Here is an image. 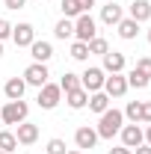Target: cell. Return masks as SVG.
<instances>
[{
  "label": "cell",
  "mask_w": 151,
  "mask_h": 154,
  "mask_svg": "<svg viewBox=\"0 0 151 154\" xmlns=\"http://www.w3.org/2000/svg\"><path fill=\"white\" fill-rule=\"evenodd\" d=\"M122 125H125V113L122 110H116V107H110V110H104L101 113V122H98V136L101 139H113L119 131H122Z\"/></svg>",
  "instance_id": "6da1fadb"
},
{
  "label": "cell",
  "mask_w": 151,
  "mask_h": 154,
  "mask_svg": "<svg viewBox=\"0 0 151 154\" xmlns=\"http://www.w3.org/2000/svg\"><path fill=\"white\" fill-rule=\"evenodd\" d=\"M27 113H30V107H27L24 98L21 101H6V107H0V122L3 125H21V122H27Z\"/></svg>",
  "instance_id": "7a4b0ae2"
},
{
  "label": "cell",
  "mask_w": 151,
  "mask_h": 154,
  "mask_svg": "<svg viewBox=\"0 0 151 154\" xmlns=\"http://www.w3.org/2000/svg\"><path fill=\"white\" fill-rule=\"evenodd\" d=\"M74 36H77V42H92L98 36V24H95V18L89 12H83V15L74 18Z\"/></svg>",
  "instance_id": "3957f363"
},
{
  "label": "cell",
  "mask_w": 151,
  "mask_h": 154,
  "mask_svg": "<svg viewBox=\"0 0 151 154\" xmlns=\"http://www.w3.org/2000/svg\"><path fill=\"white\" fill-rule=\"evenodd\" d=\"M36 101H39L42 110H54L59 101H62V89H59V83H51V80H48V83L39 89V98H36Z\"/></svg>",
  "instance_id": "277c9868"
},
{
  "label": "cell",
  "mask_w": 151,
  "mask_h": 154,
  "mask_svg": "<svg viewBox=\"0 0 151 154\" xmlns=\"http://www.w3.org/2000/svg\"><path fill=\"white\" fill-rule=\"evenodd\" d=\"M48 77H51V71H48V62H30L27 68H24V83L27 86H45L48 83Z\"/></svg>",
  "instance_id": "5b68a950"
},
{
  "label": "cell",
  "mask_w": 151,
  "mask_h": 154,
  "mask_svg": "<svg viewBox=\"0 0 151 154\" xmlns=\"http://www.w3.org/2000/svg\"><path fill=\"white\" fill-rule=\"evenodd\" d=\"M119 136H122V145L125 148H139L142 142H145V131L139 128V125H122V131H119Z\"/></svg>",
  "instance_id": "8992f818"
},
{
  "label": "cell",
  "mask_w": 151,
  "mask_h": 154,
  "mask_svg": "<svg viewBox=\"0 0 151 154\" xmlns=\"http://www.w3.org/2000/svg\"><path fill=\"white\" fill-rule=\"evenodd\" d=\"M104 80H107V77H104V68H86V71L80 74V86L92 95V92H101V89H104Z\"/></svg>",
  "instance_id": "52a82bcc"
},
{
  "label": "cell",
  "mask_w": 151,
  "mask_h": 154,
  "mask_svg": "<svg viewBox=\"0 0 151 154\" xmlns=\"http://www.w3.org/2000/svg\"><path fill=\"white\" fill-rule=\"evenodd\" d=\"M104 92H107L110 101L125 95V92H128V77H125V71H122V74H110V77H107V80H104Z\"/></svg>",
  "instance_id": "ba28073f"
},
{
  "label": "cell",
  "mask_w": 151,
  "mask_h": 154,
  "mask_svg": "<svg viewBox=\"0 0 151 154\" xmlns=\"http://www.w3.org/2000/svg\"><path fill=\"white\" fill-rule=\"evenodd\" d=\"M12 42H15L18 48H30V45L36 42L33 24H15V27H12Z\"/></svg>",
  "instance_id": "9c48e42d"
},
{
  "label": "cell",
  "mask_w": 151,
  "mask_h": 154,
  "mask_svg": "<svg viewBox=\"0 0 151 154\" xmlns=\"http://www.w3.org/2000/svg\"><path fill=\"white\" fill-rule=\"evenodd\" d=\"M98 139H101V136H98L95 128H77V131H74V145L80 148V151L95 148V145H98Z\"/></svg>",
  "instance_id": "30bf717a"
},
{
  "label": "cell",
  "mask_w": 151,
  "mask_h": 154,
  "mask_svg": "<svg viewBox=\"0 0 151 154\" xmlns=\"http://www.w3.org/2000/svg\"><path fill=\"white\" fill-rule=\"evenodd\" d=\"M125 65H128L125 54H119V51H107L104 54V74H122Z\"/></svg>",
  "instance_id": "8fae6325"
},
{
  "label": "cell",
  "mask_w": 151,
  "mask_h": 154,
  "mask_svg": "<svg viewBox=\"0 0 151 154\" xmlns=\"http://www.w3.org/2000/svg\"><path fill=\"white\" fill-rule=\"evenodd\" d=\"M15 136H18V145H33L39 139V125H33V122H21L18 131H15Z\"/></svg>",
  "instance_id": "7c38bea8"
},
{
  "label": "cell",
  "mask_w": 151,
  "mask_h": 154,
  "mask_svg": "<svg viewBox=\"0 0 151 154\" xmlns=\"http://www.w3.org/2000/svg\"><path fill=\"white\" fill-rule=\"evenodd\" d=\"M30 57H33V62H48V59L54 57V45L51 42H33L30 45Z\"/></svg>",
  "instance_id": "4fadbf2b"
},
{
  "label": "cell",
  "mask_w": 151,
  "mask_h": 154,
  "mask_svg": "<svg viewBox=\"0 0 151 154\" xmlns=\"http://www.w3.org/2000/svg\"><path fill=\"white\" fill-rule=\"evenodd\" d=\"M3 92L9 101H21L24 92H27V83H24V77H9L6 80V86H3Z\"/></svg>",
  "instance_id": "5bb4252c"
},
{
  "label": "cell",
  "mask_w": 151,
  "mask_h": 154,
  "mask_svg": "<svg viewBox=\"0 0 151 154\" xmlns=\"http://www.w3.org/2000/svg\"><path fill=\"white\" fill-rule=\"evenodd\" d=\"M122 18H125V12H122V6H119V3H113V0H110L107 6H101V21H104L107 27H116Z\"/></svg>",
  "instance_id": "9a60e30c"
},
{
  "label": "cell",
  "mask_w": 151,
  "mask_h": 154,
  "mask_svg": "<svg viewBox=\"0 0 151 154\" xmlns=\"http://www.w3.org/2000/svg\"><path fill=\"white\" fill-rule=\"evenodd\" d=\"M116 30H119V36L125 38V42H131V38L139 36V21H133V18H122L119 24H116Z\"/></svg>",
  "instance_id": "2e32d148"
},
{
  "label": "cell",
  "mask_w": 151,
  "mask_h": 154,
  "mask_svg": "<svg viewBox=\"0 0 151 154\" xmlns=\"http://www.w3.org/2000/svg\"><path fill=\"white\" fill-rule=\"evenodd\" d=\"M86 107H89V110H92V113H104V110H110V98H107V92H104V89H101V92H92V95H89V101H86Z\"/></svg>",
  "instance_id": "e0dca14e"
},
{
  "label": "cell",
  "mask_w": 151,
  "mask_h": 154,
  "mask_svg": "<svg viewBox=\"0 0 151 154\" xmlns=\"http://www.w3.org/2000/svg\"><path fill=\"white\" fill-rule=\"evenodd\" d=\"M65 101H68L71 110H83L86 101H89V92H86L83 86H80V89H71V92H65Z\"/></svg>",
  "instance_id": "ac0fdd59"
},
{
  "label": "cell",
  "mask_w": 151,
  "mask_h": 154,
  "mask_svg": "<svg viewBox=\"0 0 151 154\" xmlns=\"http://www.w3.org/2000/svg\"><path fill=\"white\" fill-rule=\"evenodd\" d=\"M131 18L139 21V24L148 21L151 18V3H148V0H133V3H131Z\"/></svg>",
  "instance_id": "d6986e66"
},
{
  "label": "cell",
  "mask_w": 151,
  "mask_h": 154,
  "mask_svg": "<svg viewBox=\"0 0 151 154\" xmlns=\"http://www.w3.org/2000/svg\"><path fill=\"white\" fill-rule=\"evenodd\" d=\"M54 36H57V38H71V36H74V21H71V18L57 21V27H54Z\"/></svg>",
  "instance_id": "ffe728a7"
},
{
  "label": "cell",
  "mask_w": 151,
  "mask_h": 154,
  "mask_svg": "<svg viewBox=\"0 0 151 154\" xmlns=\"http://www.w3.org/2000/svg\"><path fill=\"white\" fill-rule=\"evenodd\" d=\"M125 77H128V89H145V86L151 83L148 77H145V74H139L136 68H131V71H128Z\"/></svg>",
  "instance_id": "44dd1931"
},
{
  "label": "cell",
  "mask_w": 151,
  "mask_h": 154,
  "mask_svg": "<svg viewBox=\"0 0 151 154\" xmlns=\"http://www.w3.org/2000/svg\"><path fill=\"white\" fill-rule=\"evenodd\" d=\"M15 148H18V136L12 134V131H0V151L12 154Z\"/></svg>",
  "instance_id": "7402d4cb"
},
{
  "label": "cell",
  "mask_w": 151,
  "mask_h": 154,
  "mask_svg": "<svg viewBox=\"0 0 151 154\" xmlns=\"http://www.w3.org/2000/svg\"><path fill=\"white\" fill-rule=\"evenodd\" d=\"M139 110H142V101H128V107L122 110L125 119L131 122V125H139Z\"/></svg>",
  "instance_id": "603a6c76"
},
{
  "label": "cell",
  "mask_w": 151,
  "mask_h": 154,
  "mask_svg": "<svg viewBox=\"0 0 151 154\" xmlns=\"http://www.w3.org/2000/svg\"><path fill=\"white\" fill-rule=\"evenodd\" d=\"M86 45H89V57H104V54H107V51H110V45H107V38H101V36H95L92 42H86Z\"/></svg>",
  "instance_id": "cb8c5ba5"
},
{
  "label": "cell",
  "mask_w": 151,
  "mask_h": 154,
  "mask_svg": "<svg viewBox=\"0 0 151 154\" xmlns=\"http://www.w3.org/2000/svg\"><path fill=\"white\" fill-rule=\"evenodd\" d=\"M59 9H62V18H71V21H74L77 15H83L80 6H77V0H59Z\"/></svg>",
  "instance_id": "d4e9b609"
},
{
  "label": "cell",
  "mask_w": 151,
  "mask_h": 154,
  "mask_svg": "<svg viewBox=\"0 0 151 154\" xmlns=\"http://www.w3.org/2000/svg\"><path fill=\"white\" fill-rule=\"evenodd\" d=\"M59 89H62V92L80 89V74H71V71H65V74H62V80H59Z\"/></svg>",
  "instance_id": "484cf974"
},
{
  "label": "cell",
  "mask_w": 151,
  "mask_h": 154,
  "mask_svg": "<svg viewBox=\"0 0 151 154\" xmlns=\"http://www.w3.org/2000/svg\"><path fill=\"white\" fill-rule=\"evenodd\" d=\"M71 59H80V62L89 59V45H86V42H74V45H71Z\"/></svg>",
  "instance_id": "4316f807"
},
{
  "label": "cell",
  "mask_w": 151,
  "mask_h": 154,
  "mask_svg": "<svg viewBox=\"0 0 151 154\" xmlns=\"http://www.w3.org/2000/svg\"><path fill=\"white\" fill-rule=\"evenodd\" d=\"M68 148H65V139H59V136H54L51 142H48V151L45 154H65Z\"/></svg>",
  "instance_id": "83f0119b"
},
{
  "label": "cell",
  "mask_w": 151,
  "mask_h": 154,
  "mask_svg": "<svg viewBox=\"0 0 151 154\" xmlns=\"http://www.w3.org/2000/svg\"><path fill=\"white\" fill-rule=\"evenodd\" d=\"M133 68H136L139 74H145V77L151 80V57H142V59H136V65H133Z\"/></svg>",
  "instance_id": "f1b7e54d"
},
{
  "label": "cell",
  "mask_w": 151,
  "mask_h": 154,
  "mask_svg": "<svg viewBox=\"0 0 151 154\" xmlns=\"http://www.w3.org/2000/svg\"><path fill=\"white\" fill-rule=\"evenodd\" d=\"M12 27H15V24H9L6 18H0V42H6V38H12Z\"/></svg>",
  "instance_id": "f546056e"
},
{
  "label": "cell",
  "mask_w": 151,
  "mask_h": 154,
  "mask_svg": "<svg viewBox=\"0 0 151 154\" xmlns=\"http://www.w3.org/2000/svg\"><path fill=\"white\" fill-rule=\"evenodd\" d=\"M139 122L151 125V101H142V110H139Z\"/></svg>",
  "instance_id": "4dcf8cb0"
},
{
  "label": "cell",
  "mask_w": 151,
  "mask_h": 154,
  "mask_svg": "<svg viewBox=\"0 0 151 154\" xmlns=\"http://www.w3.org/2000/svg\"><path fill=\"white\" fill-rule=\"evenodd\" d=\"M24 3H27V0H3L6 9H24Z\"/></svg>",
  "instance_id": "1f68e13d"
},
{
  "label": "cell",
  "mask_w": 151,
  "mask_h": 154,
  "mask_svg": "<svg viewBox=\"0 0 151 154\" xmlns=\"http://www.w3.org/2000/svg\"><path fill=\"white\" fill-rule=\"evenodd\" d=\"M77 6H80V12H89L95 6V0H77Z\"/></svg>",
  "instance_id": "d6a6232c"
},
{
  "label": "cell",
  "mask_w": 151,
  "mask_h": 154,
  "mask_svg": "<svg viewBox=\"0 0 151 154\" xmlns=\"http://www.w3.org/2000/svg\"><path fill=\"white\" fill-rule=\"evenodd\" d=\"M110 154H133V151L125 148V145H116V148H110Z\"/></svg>",
  "instance_id": "836d02e7"
},
{
  "label": "cell",
  "mask_w": 151,
  "mask_h": 154,
  "mask_svg": "<svg viewBox=\"0 0 151 154\" xmlns=\"http://www.w3.org/2000/svg\"><path fill=\"white\" fill-rule=\"evenodd\" d=\"M133 154H151V145H145V142H142L139 148H133Z\"/></svg>",
  "instance_id": "e575fe53"
},
{
  "label": "cell",
  "mask_w": 151,
  "mask_h": 154,
  "mask_svg": "<svg viewBox=\"0 0 151 154\" xmlns=\"http://www.w3.org/2000/svg\"><path fill=\"white\" fill-rule=\"evenodd\" d=\"M145 145H151V125L145 128Z\"/></svg>",
  "instance_id": "d590c367"
},
{
  "label": "cell",
  "mask_w": 151,
  "mask_h": 154,
  "mask_svg": "<svg viewBox=\"0 0 151 154\" xmlns=\"http://www.w3.org/2000/svg\"><path fill=\"white\" fill-rule=\"evenodd\" d=\"M65 154H83V151H80V148H74V151H65Z\"/></svg>",
  "instance_id": "8d00e7d4"
},
{
  "label": "cell",
  "mask_w": 151,
  "mask_h": 154,
  "mask_svg": "<svg viewBox=\"0 0 151 154\" xmlns=\"http://www.w3.org/2000/svg\"><path fill=\"white\" fill-rule=\"evenodd\" d=\"M0 57H3V42H0Z\"/></svg>",
  "instance_id": "74e56055"
},
{
  "label": "cell",
  "mask_w": 151,
  "mask_h": 154,
  "mask_svg": "<svg viewBox=\"0 0 151 154\" xmlns=\"http://www.w3.org/2000/svg\"><path fill=\"white\" fill-rule=\"evenodd\" d=\"M148 42H151V30H148Z\"/></svg>",
  "instance_id": "f35d334b"
},
{
  "label": "cell",
  "mask_w": 151,
  "mask_h": 154,
  "mask_svg": "<svg viewBox=\"0 0 151 154\" xmlns=\"http://www.w3.org/2000/svg\"><path fill=\"white\" fill-rule=\"evenodd\" d=\"M0 154H6V151H0Z\"/></svg>",
  "instance_id": "ab89813d"
}]
</instances>
